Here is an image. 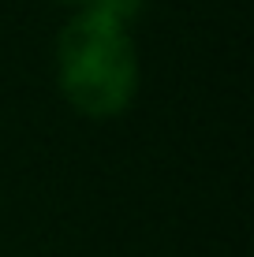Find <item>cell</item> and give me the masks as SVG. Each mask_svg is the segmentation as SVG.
<instances>
[{"mask_svg":"<svg viewBox=\"0 0 254 257\" xmlns=\"http://www.w3.org/2000/svg\"><path fill=\"white\" fill-rule=\"evenodd\" d=\"M60 90L94 119L120 116L135 97L138 60L124 23L101 12H82L64 26L56 45Z\"/></svg>","mask_w":254,"mask_h":257,"instance_id":"cell-1","label":"cell"},{"mask_svg":"<svg viewBox=\"0 0 254 257\" xmlns=\"http://www.w3.org/2000/svg\"><path fill=\"white\" fill-rule=\"evenodd\" d=\"M138 8H142V0H86V12H101L116 23H127Z\"/></svg>","mask_w":254,"mask_h":257,"instance_id":"cell-2","label":"cell"},{"mask_svg":"<svg viewBox=\"0 0 254 257\" xmlns=\"http://www.w3.org/2000/svg\"><path fill=\"white\" fill-rule=\"evenodd\" d=\"M64 4H75V0H64ZM78 4H86V0H78Z\"/></svg>","mask_w":254,"mask_h":257,"instance_id":"cell-3","label":"cell"}]
</instances>
